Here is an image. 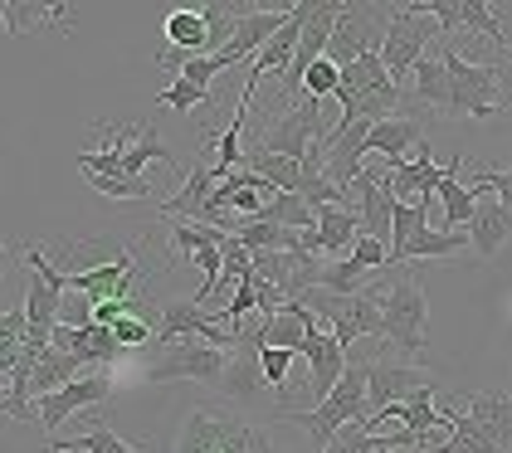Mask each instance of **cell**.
<instances>
[{"mask_svg":"<svg viewBox=\"0 0 512 453\" xmlns=\"http://www.w3.org/2000/svg\"><path fill=\"white\" fill-rule=\"evenodd\" d=\"M171 453H269V434L220 405H191Z\"/></svg>","mask_w":512,"mask_h":453,"instance_id":"1","label":"cell"},{"mask_svg":"<svg viewBox=\"0 0 512 453\" xmlns=\"http://www.w3.org/2000/svg\"><path fill=\"white\" fill-rule=\"evenodd\" d=\"M376 298H381V322H386L381 337L391 341L400 356H420L425 351V322H430V298H425L420 278L395 268L386 283H376Z\"/></svg>","mask_w":512,"mask_h":453,"instance_id":"2","label":"cell"},{"mask_svg":"<svg viewBox=\"0 0 512 453\" xmlns=\"http://www.w3.org/2000/svg\"><path fill=\"white\" fill-rule=\"evenodd\" d=\"M235 366V351L225 346H210V341H157L142 376L152 385H171V380H200V385H215L225 390V376Z\"/></svg>","mask_w":512,"mask_h":453,"instance_id":"3","label":"cell"},{"mask_svg":"<svg viewBox=\"0 0 512 453\" xmlns=\"http://www.w3.org/2000/svg\"><path fill=\"white\" fill-rule=\"evenodd\" d=\"M371 410H366V361H352L347 366V376L342 385L317 405V410H298V415H283V424H298V429H308L313 434V449L322 453L347 424H366Z\"/></svg>","mask_w":512,"mask_h":453,"instance_id":"4","label":"cell"},{"mask_svg":"<svg viewBox=\"0 0 512 453\" xmlns=\"http://www.w3.org/2000/svg\"><path fill=\"white\" fill-rule=\"evenodd\" d=\"M444 64H449V83H454V108L449 117H498L508 108L512 98L503 93V78L493 64H483V59H469V54H459L454 44H444Z\"/></svg>","mask_w":512,"mask_h":453,"instance_id":"5","label":"cell"},{"mask_svg":"<svg viewBox=\"0 0 512 453\" xmlns=\"http://www.w3.org/2000/svg\"><path fill=\"white\" fill-rule=\"evenodd\" d=\"M303 302H308L317 317L332 327V337L342 341L347 351H352L356 341L381 337V332H386V322H381V298H376V283H371V288H361V293H327V288H313V293H308Z\"/></svg>","mask_w":512,"mask_h":453,"instance_id":"6","label":"cell"},{"mask_svg":"<svg viewBox=\"0 0 512 453\" xmlns=\"http://www.w3.org/2000/svg\"><path fill=\"white\" fill-rule=\"evenodd\" d=\"M434 35H444V25L425 15L420 5H400L391 10V30H386V49H381V64H386V74L405 88L415 69H420V59H425V44Z\"/></svg>","mask_w":512,"mask_h":453,"instance_id":"7","label":"cell"},{"mask_svg":"<svg viewBox=\"0 0 512 453\" xmlns=\"http://www.w3.org/2000/svg\"><path fill=\"white\" fill-rule=\"evenodd\" d=\"M332 137V127L322 122V103L317 98H298V103H288L283 113H274V122H264V132H259V142L278 156H288V161H298L303 166V156L317 147V142H327Z\"/></svg>","mask_w":512,"mask_h":453,"instance_id":"8","label":"cell"},{"mask_svg":"<svg viewBox=\"0 0 512 453\" xmlns=\"http://www.w3.org/2000/svg\"><path fill=\"white\" fill-rule=\"evenodd\" d=\"M386 30H391V20H381L376 5H342V20H337V30H332L327 59H332L337 69H347L361 54H381V49H386Z\"/></svg>","mask_w":512,"mask_h":453,"instance_id":"9","label":"cell"},{"mask_svg":"<svg viewBox=\"0 0 512 453\" xmlns=\"http://www.w3.org/2000/svg\"><path fill=\"white\" fill-rule=\"evenodd\" d=\"M420 390H434L425 366H410V361H366V410L371 415L415 400Z\"/></svg>","mask_w":512,"mask_h":453,"instance_id":"10","label":"cell"},{"mask_svg":"<svg viewBox=\"0 0 512 453\" xmlns=\"http://www.w3.org/2000/svg\"><path fill=\"white\" fill-rule=\"evenodd\" d=\"M108 395H113V376H108V371H93V376H79L74 385H64V390L35 400V415H40V424L54 434L64 419H74V415H83V410H93V405H103Z\"/></svg>","mask_w":512,"mask_h":453,"instance_id":"11","label":"cell"},{"mask_svg":"<svg viewBox=\"0 0 512 453\" xmlns=\"http://www.w3.org/2000/svg\"><path fill=\"white\" fill-rule=\"evenodd\" d=\"M352 200H356V220H361V234H366V239H381V244H391L395 210H400V200H395V190H391V176H386V171H366V176H361V181L352 186Z\"/></svg>","mask_w":512,"mask_h":453,"instance_id":"12","label":"cell"},{"mask_svg":"<svg viewBox=\"0 0 512 453\" xmlns=\"http://www.w3.org/2000/svg\"><path fill=\"white\" fill-rule=\"evenodd\" d=\"M459 166H464L459 156H449L444 166H434L430 137H425V142H420V151H415V161H405V166H395V171H386V176H391L395 200L405 205V200H430V195H439V186H444V176H454Z\"/></svg>","mask_w":512,"mask_h":453,"instance_id":"13","label":"cell"},{"mask_svg":"<svg viewBox=\"0 0 512 453\" xmlns=\"http://www.w3.org/2000/svg\"><path fill=\"white\" fill-rule=\"evenodd\" d=\"M215 190H220L215 161H205V151H200L196 166H191L186 181H181V190H176L171 200H157V215L161 220H196V225H205V205H210Z\"/></svg>","mask_w":512,"mask_h":453,"instance_id":"14","label":"cell"},{"mask_svg":"<svg viewBox=\"0 0 512 453\" xmlns=\"http://www.w3.org/2000/svg\"><path fill=\"white\" fill-rule=\"evenodd\" d=\"M283 25H288V10H244V20H239V30H235V39L220 49V59L235 69L239 59H259L264 54V44L274 35H283Z\"/></svg>","mask_w":512,"mask_h":453,"instance_id":"15","label":"cell"},{"mask_svg":"<svg viewBox=\"0 0 512 453\" xmlns=\"http://www.w3.org/2000/svg\"><path fill=\"white\" fill-rule=\"evenodd\" d=\"M303 361H308V385H313L317 405L342 385V376H347V366H352V356H347V346L332 337V332H322V337H308V346H303Z\"/></svg>","mask_w":512,"mask_h":453,"instance_id":"16","label":"cell"},{"mask_svg":"<svg viewBox=\"0 0 512 453\" xmlns=\"http://www.w3.org/2000/svg\"><path fill=\"white\" fill-rule=\"evenodd\" d=\"M0 15H5V39H20L30 35V30H74V20L69 15H79L74 5H44V0H5L0 5Z\"/></svg>","mask_w":512,"mask_h":453,"instance_id":"17","label":"cell"},{"mask_svg":"<svg viewBox=\"0 0 512 453\" xmlns=\"http://www.w3.org/2000/svg\"><path fill=\"white\" fill-rule=\"evenodd\" d=\"M298 39H303V10L288 5V25H283V35H274L269 44H264V54L249 64V83H244L239 93L254 98V88H259L269 74H288V64H293V54H298Z\"/></svg>","mask_w":512,"mask_h":453,"instance_id":"18","label":"cell"},{"mask_svg":"<svg viewBox=\"0 0 512 453\" xmlns=\"http://www.w3.org/2000/svg\"><path fill=\"white\" fill-rule=\"evenodd\" d=\"M420 142H425V127H420L415 117L395 113V117H386V122H376V127H371V151L386 161V171L405 166V161H415Z\"/></svg>","mask_w":512,"mask_h":453,"instance_id":"19","label":"cell"},{"mask_svg":"<svg viewBox=\"0 0 512 453\" xmlns=\"http://www.w3.org/2000/svg\"><path fill=\"white\" fill-rule=\"evenodd\" d=\"M469 239H473V254H478L483 264H493L498 249L512 239V215H508V205H503L498 195H483V200H478V215H473V225H469Z\"/></svg>","mask_w":512,"mask_h":453,"instance_id":"20","label":"cell"},{"mask_svg":"<svg viewBox=\"0 0 512 453\" xmlns=\"http://www.w3.org/2000/svg\"><path fill=\"white\" fill-rule=\"evenodd\" d=\"M464 415L498 444V449H512V390H478L464 400Z\"/></svg>","mask_w":512,"mask_h":453,"instance_id":"21","label":"cell"},{"mask_svg":"<svg viewBox=\"0 0 512 453\" xmlns=\"http://www.w3.org/2000/svg\"><path fill=\"white\" fill-rule=\"evenodd\" d=\"M410 93H415L425 108H434L439 117H449V108H454V83H449L444 49H434V54L420 59V69H415V78H410Z\"/></svg>","mask_w":512,"mask_h":453,"instance_id":"22","label":"cell"},{"mask_svg":"<svg viewBox=\"0 0 512 453\" xmlns=\"http://www.w3.org/2000/svg\"><path fill=\"white\" fill-rule=\"evenodd\" d=\"M166 44L176 49V54H205L210 49V20H205V10H191V5H181V10H166Z\"/></svg>","mask_w":512,"mask_h":453,"instance_id":"23","label":"cell"},{"mask_svg":"<svg viewBox=\"0 0 512 453\" xmlns=\"http://www.w3.org/2000/svg\"><path fill=\"white\" fill-rule=\"evenodd\" d=\"M464 249H473L469 234H459V229H425V234H415L410 244H400L391 254V264H410V259H444V254H464Z\"/></svg>","mask_w":512,"mask_h":453,"instance_id":"24","label":"cell"},{"mask_svg":"<svg viewBox=\"0 0 512 453\" xmlns=\"http://www.w3.org/2000/svg\"><path fill=\"white\" fill-rule=\"evenodd\" d=\"M317 239H322V259H347L356 249V239H361V220H356V210H322L317 215Z\"/></svg>","mask_w":512,"mask_h":453,"instance_id":"25","label":"cell"},{"mask_svg":"<svg viewBox=\"0 0 512 453\" xmlns=\"http://www.w3.org/2000/svg\"><path fill=\"white\" fill-rule=\"evenodd\" d=\"M459 176V171H454ZM454 176H444V186H439V205H444V229H459V225H473V215H478V190L464 186V181H454Z\"/></svg>","mask_w":512,"mask_h":453,"instance_id":"26","label":"cell"},{"mask_svg":"<svg viewBox=\"0 0 512 453\" xmlns=\"http://www.w3.org/2000/svg\"><path fill=\"white\" fill-rule=\"evenodd\" d=\"M259 220H274V225H283V229H303V234H308V229H317V210L298 190H278L274 200L264 205Z\"/></svg>","mask_w":512,"mask_h":453,"instance_id":"27","label":"cell"},{"mask_svg":"<svg viewBox=\"0 0 512 453\" xmlns=\"http://www.w3.org/2000/svg\"><path fill=\"white\" fill-rule=\"evenodd\" d=\"M152 161H166V166H176V156L166 151V142H157L152 122H142V127H137V142L127 147V181H147L142 171H147Z\"/></svg>","mask_w":512,"mask_h":453,"instance_id":"28","label":"cell"},{"mask_svg":"<svg viewBox=\"0 0 512 453\" xmlns=\"http://www.w3.org/2000/svg\"><path fill=\"white\" fill-rule=\"evenodd\" d=\"M459 25L473 30V35H488L503 54H512V39L503 35V25H498V15H493V5H488V0H459Z\"/></svg>","mask_w":512,"mask_h":453,"instance_id":"29","label":"cell"},{"mask_svg":"<svg viewBox=\"0 0 512 453\" xmlns=\"http://www.w3.org/2000/svg\"><path fill=\"white\" fill-rule=\"evenodd\" d=\"M157 103L161 108H171V113H196V108H205V113H210V103H215V98H210V88H196V83H191V78H171V83H166V88H161L157 93Z\"/></svg>","mask_w":512,"mask_h":453,"instance_id":"30","label":"cell"},{"mask_svg":"<svg viewBox=\"0 0 512 453\" xmlns=\"http://www.w3.org/2000/svg\"><path fill=\"white\" fill-rule=\"evenodd\" d=\"M64 449H83V453H147V449H137V444H127V439H118L103 419L83 434V439H74V444H64Z\"/></svg>","mask_w":512,"mask_h":453,"instance_id":"31","label":"cell"},{"mask_svg":"<svg viewBox=\"0 0 512 453\" xmlns=\"http://www.w3.org/2000/svg\"><path fill=\"white\" fill-rule=\"evenodd\" d=\"M337 88H342V69L332 64V59H317L313 69H308V78H303V93L308 98H337Z\"/></svg>","mask_w":512,"mask_h":453,"instance_id":"32","label":"cell"},{"mask_svg":"<svg viewBox=\"0 0 512 453\" xmlns=\"http://www.w3.org/2000/svg\"><path fill=\"white\" fill-rule=\"evenodd\" d=\"M288 366H293V351H283V346H259L264 385H274L278 395H288Z\"/></svg>","mask_w":512,"mask_h":453,"instance_id":"33","label":"cell"},{"mask_svg":"<svg viewBox=\"0 0 512 453\" xmlns=\"http://www.w3.org/2000/svg\"><path fill=\"white\" fill-rule=\"evenodd\" d=\"M322 453H381V434H366V424H347Z\"/></svg>","mask_w":512,"mask_h":453,"instance_id":"34","label":"cell"},{"mask_svg":"<svg viewBox=\"0 0 512 453\" xmlns=\"http://www.w3.org/2000/svg\"><path fill=\"white\" fill-rule=\"evenodd\" d=\"M113 337H118L122 351H137V346H157V332H152V322L147 317H122L118 327H113Z\"/></svg>","mask_w":512,"mask_h":453,"instance_id":"35","label":"cell"},{"mask_svg":"<svg viewBox=\"0 0 512 453\" xmlns=\"http://www.w3.org/2000/svg\"><path fill=\"white\" fill-rule=\"evenodd\" d=\"M244 312H259V283L249 278V283H239L235 298L220 307V322H230V327H239L244 322Z\"/></svg>","mask_w":512,"mask_h":453,"instance_id":"36","label":"cell"},{"mask_svg":"<svg viewBox=\"0 0 512 453\" xmlns=\"http://www.w3.org/2000/svg\"><path fill=\"white\" fill-rule=\"evenodd\" d=\"M93 307H98V302L83 298V293H64V307H59V327H93Z\"/></svg>","mask_w":512,"mask_h":453,"instance_id":"37","label":"cell"},{"mask_svg":"<svg viewBox=\"0 0 512 453\" xmlns=\"http://www.w3.org/2000/svg\"><path fill=\"white\" fill-rule=\"evenodd\" d=\"M473 190L483 195V190H493L503 205H508V215H512V166L508 171H473Z\"/></svg>","mask_w":512,"mask_h":453,"instance_id":"38","label":"cell"},{"mask_svg":"<svg viewBox=\"0 0 512 453\" xmlns=\"http://www.w3.org/2000/svg\"><path fill=\"white\" fill-rule=\"evenodd\" d=\"M391 453H415V449H391ZM430 453H444V449H430Z\"/></svg>","mask_w":512,"mask_h":453,"instance_id":"39","label":"cell"},{"mask_svg":"<svg viewBox=\"0 0 512 453\" xmlns=\"http://www.w3.org/2000/svg\"><path fill=\"white\" fill-rule=\"evenodd\" d=\"M49 449H54V453H69V449H64V444H49Z\"/></svg>","mask_w":512,"mask_h":453,"instance_id":"40","label":"cell"}]
</instances>
